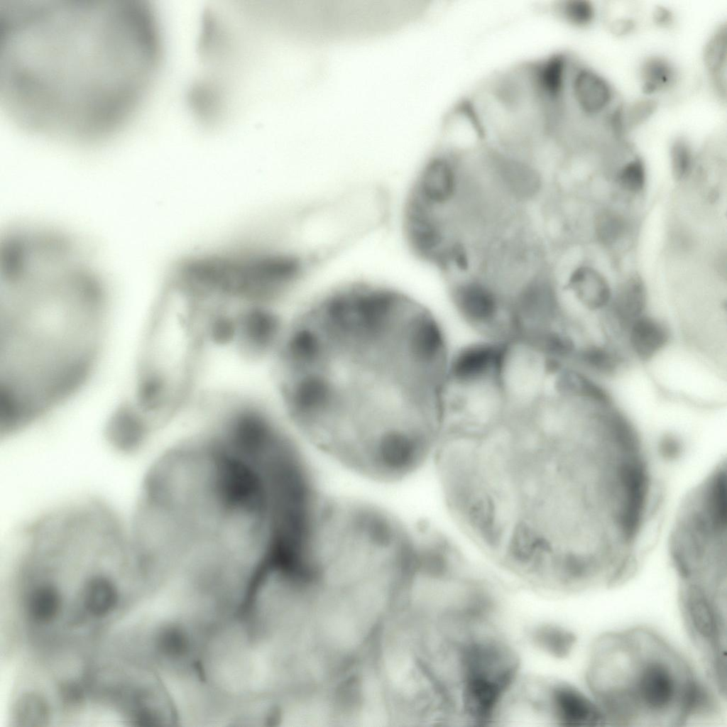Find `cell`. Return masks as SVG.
<instances>
[{
    "label": "cell",
    "mask_w": 727,
    "mask_h": 727,
    "mask_svg": "<svg viewBox=\"0 0 727 727\" xmlns=\"http://www.w3.org/2000/svg\"><path fill=\"white\" fill-rule=\"evenodd\" d=\"M449 357L435 317L394 293L337 295L299 319L281 391L300 432L345 468L402 480L430 454Z\"/></svg>",
    "instance_id": "6da1fadb"
},
{
    "label": "cell",
    "mask_w": 727,
    "mask_h": 727,
    "mask_svg": "<svg viewBox=\"0 0 727 727\" xmlns=\"http://www.w3.org/2000/svg\"><path fill=\"white\" fill-rule=\"evenodd\" d=\"M145 0H0V99L30 132L76 142L111 136L157 67Z\"/></svg>",
    "instance_id": "7a4b0ae2"
},
{
    "label": "cell",
    "mask_w": 727,
    "mask_h": 727,
    "mask_svg": "<svg viewBox=\"0 0 727 727\" xmlns=\"http://www.w3.org/2000/svg\"><path fill=\"white\" fill-rule=\"evenodd\" d=\"M104 287L81 271L49 270L0 296V387L33 404L62 401L91 375L107 327Z\"/></svg>",
    "instance_id": "3957f363"
},
{
    "label": "cell",
    "mask_w": 727,
    "mask_h": 727,
    "mask_svg": "<svg viewBox=\"0 0 727 727\" xmlns=\"http://www.w3.org/2000/svg\"><path fill=\"white\" fill-rule=\"evenodd\" d=\"M386 214L383 197L368 186L349 187L315 200L304 211L302 261L318 262L357 243Z\"/></svg>",
    "instance_id": "277c9868"
},
{
    "label": "cell",
    "mask_w": 727,
    "mask_h": 727,
    "mask_svg": "<svg viewBox=\"0 0 727 727\" xmlns=\"http://www.w3.org/2000/svg\"><path fill=\"white\" fill-rule=\"evenodd\" d=\"M558 364L557 359L529 340L513 337L503 342L499 379L508 417L525 415L540 401Z\"/></svg>",
    "instance_id": "5b68a950"
},
{
    "label": "cell",
    "mask_w": 727,
    "mask_h": 727,
    "mask_svg": "<svg viewBox=\"0 0 727 727\" xmlns=\"http://www.w3.org/2000/svg\"><path fill=\"white\" fill-rule=\"evenodd\" d=\"M449 295L459 317L481 339L503 342L513 337L508 301L484 276L473 273L451 279Z\"/></svg>",
    "instance_id": "8992f818"
},
{
    "label": "cell",
    "mask_w": 727,
    "mask_h": 727,
    "mask_svg": "<svg viewBox=\"0 0 727 727\" xmlns=\"http://www.w3.org/2000/svg\"><path fill=\"white\" fill-rule=\"evenodd\" d=\"M563 101L573 117L594 119L612 116L616 94L609 81L595 70L571 60Z\"/></svg>",
    "instance_id": "52a82bcc"
},
{
    "label": "cell",
    "mask_w": 727,
    "mask_h": 727,
    "mask_svg": "<svg viewBox=\"0 0 727 727\" xmlns=\"http://www.w3.org/2000/svg\"><path fill=\"white\" fill-rule=\"evenodd\" d=\"M636 699L647 710L662 713L674 704L677 682L668 664L660 660L645 663L636 679Z\"/></svg>",
    "instance_id": "ba28073f"
},
{
    "label": "cell",
    "mask_w": 727,
    "mask_h": 727,
    "mask_svg": "<svg viewBox=\"0 0 727 727\" xmlns=\"http://www.w3.org/2000/svg\"><path fill=\"white\" fill-rule=\"evenodd\" d=\"M524 640L536 652L553 660H562L572 652L576 638L565 625L552 619H541L528 625Z\"/></svg>",
    "instance_id": "9c48e42d"
},
{
    "label": "cell",
    "mask_w": 727,
    "mask_h": 727,
    "mask_svg": "<svg viewBox=\"0 0 727 727\" xmlns=\"http://www.w3.org/2000/svg\"><path fill=\"white\" fill-rule=\"evenodd\" d=\"M586 308L594 310L606 306L611 297L604 277L588 266H579L569 275L564 286Z\"/></svg>",
    "instance_id": "30bf717a"
},
{
    "label": "cell",
    "mask_w": 727,
    "mask_h": 727,
    "mask_svg": "<svg viewBox=\"0 0 727 727\" xmlns=\"http://www.w3.org/2000/svg\"><path fill=\"white\" fill-rule=\"evenodd\" d=\"M549 390L566 398H587L603 404L610 402L608 393L583 373L564 366L562 360L552 373Z\"/></svg>",
    "instance_id": "8fae6325"
},
{
    "label": "cell",
    "mask_w": 727,
    "mask_h": 727,
    "mask_svg": "<svg viewBox=\"0 0 727 727\" xmlns=\"http://www.w3.org/2000/svg\"><path fill=\"white\" fill-rule=\"evenodd\" d=\"M115 583L102 574L90 576L81 591V603L86 614L96 618L107 616L116 608L119 594Z\"/></svg>",
    "instance_id": "7c38bea8"
},
{
    "label": "cell",
    "mask_w": 727,
    "mask_h": 727,
    "mask_svg": "<svg viewBox=\"0 0 727 727\" xmlns=\"http://www.w3.org/2000/svg\"><path fill=\"white\" fill-rule=\"evenodd\" d=\"M669 332L657 320L640 316L630 324V341L637 356L647 360L652 358L667 342Z\"/></svg>",
    "instance_id": "4fadbf2b"
},
{
    "label": "cell",
    "mask_w": 727,
    "mask_h": 727,
    "mask_svg": "<svg viewBox=\"0 0 727 727\" xmlns=\"http://www.w3.org/2000/svg\"><path fill=\"white\" fill-rule=\"evenodd\" d=\"M689 594L687 608L694 630L704 640L715 643L718 625L714 608L699 586L692 584Z\"/></svg>",
    "instance_id": "5bb4252c"
},
{
    "label": "cell",
    "mask_w": 727,
    "mask_h": 727,
    "mask_svg": "<svg viewBox=\"0 0 727 727\" xmlns=\"http://www.w3.org/2000/svg\"><path fill=\"white\" fill-rule=\"evenodd\" d=\"M727 31L718 28L708 40L704 51V62L716 94L726 98Z\"/></svg>",
    "instance_id": "9a60e30c"
},
{
    "label": "cell",
    "mask_w": 727,
    "mask_h": 727,
    "mask_svg": "<svg viewBox=\"0 0 727 727\" xmlns=\"http://www.w3.org/2000/svg\"><path fill=\"white\" fill-rule=\"evenodd\" d=\"M645 305L644 283L640 277L634 275L619 287L613 300V310L621 324H632L641 316Z\"/></svg>",
    "instance_id": "2e32d148"
},
{
    "label": "cell",
    "mask_w": 727,
    "mask_h": 727,
    "mask_svg": "<svg viewBox=\"0 0 727 727\" xmlns=\"http://www.w3.org/2000/svg\"><path fill=\"white\" fill-rule=\"evenodd\" d=\"M62 602L60 592L55 585L42 583L30 591L26 601V612L33 623L48 625L60 614Z\"/></svg>",
    "instance_id": "e0dca14e"
},
{
    "label": "cell",
    "mask_w": 727,
    "mask_h": 727,
    "mask_svg": "<svg viewBox=\"0 0 727 727\" xmlns=\"http://www.w3.org/2000/svg\"><path fill=\"white\" fill-rule=\"evenodd\" d=\"M642 89L645 94L652 95L669 90L678 80L674 65L662 57L646 59L640 68Z\"/></svg>",
    "instance_id": "ac0fdd59"
},
{
    "label": "cell",
    "mask_w": 727,
    "mask_h": 727,
    "mask_svg": "<svg viewBox=\"0 0 727 727\" xmlns=\"http://www.w3.org/2000/svg\"><path fill=\"white\" fill-rule=\"evenodd\" d=\"M50 709L46 701L38 694L27 693L16 701L14 720L21 726H41L48 721Z\"/></svg>",
    "instance_id": "d6986e66"
},
{
    "label": "cell",
    "mask_w": 727,
    "mask_h": 727,
    "mask_svg": "<svg viewBox=\"0 0 727 727\" xmlns=\"http://www.w3.org/2000/svg\"><path fill=\"white\" fill-rule=\"evenodd\" d=\"M670 164L673 178L681 180L689 173L692 164V149L684 138H677L670 146Z\"/></svg>",
    "instance_id": "ffe728a7"
},
{
    "label": "cell",
    "mask_w": 727,
    "mask_h": 727,
    "mask_svg": "<svg viewBox=\"0 0 727 727\" xmlns=\"http://www.w3.org/2000/svg\"><path fill=\"white\" fill-rule=\"evenodd\" d=\"M561 13L567 22L581 28L589 26L596 17V7L589 1H566L561 6Z\"/></svg>",
    "instance_id": "44dd1931"
},
{
    "label": "cell",
    "mask_w": 727,
    "mask_h": 727,
    "mask_svg": "<svg viewBox=\"0 0 727 727\" xmlns=\"http://www.w3.org/2000/svg\"><path fill=\"white\" fill-rule=\"evenodd\" d=\"M576 358L585 366L603 373H610L616 367L612 354L603 348L589 346L578 353Z\"/></svg>",
    "instance_id": "7402d4cb"
},
{
    "label": "cell",
    "mask_w": 727,
    "mask_h": 727,
    "mask_svg": "<svg viewBox=\"0 0 727 727\" xmlns=\"http://www.w3.org/2000/svg\"><path fill=\"white\" fill-rule=\"evenodd\" d=\"M595 226L598 238L605 244L616 241L624 229L622 218L616 213L608 211L598 216Z\"/></svg>",
    "instance_id": "603a6c76"
},
{
    "label": "cell",
    "mask_w": 727,
    "mask_h": 727,
    "mask_svg": "<svg viewBox=\"0 0 727 727\" xmlns=\"http://www.w3.org/2000/svg\"><path fill=\"white\" fill-rule=\"evenodd\" d=\"M655 109V102L650 99L636 102L626 110H623L621 107L619 111L621 129H631L640 125L649 118Z\"/></svg>",
    "instance_id": "cb8c5ba5"
},
{
    "label": "cell",
    "mask_w": 727,
    "mask_h": 727,
    "mask_svg": "<svg viewBox=\"0 0 727 727\" xmlns=\"http://www.w3.org/2000/svg\"><path fill=\"white\" fill-rule=\"evenodd\" d=\"M619 182L628 191L637 192L643 190L645 170L642 160L635 158L625 165L620 172Z\"/></svg>",
    "instance_id": "d4e9b609"
},
{
    "label": "cell",
    "mask_w": 727,
    "mask_h": 727,
    "mask_svg": "<svg viewBox=\"0 0 727 727\" xmlns=\"http://www.w3.org/2000/svg\"><path fill=\"white\" fill-rule=\"evenodd\" d=\"M62 698L69 705L81 704L84 699L82 689L77 684L69 682L61 687Z\"/></svg>",
    "instance_id": "484cf974"
},
{
    "label": "cell",
    "mask_w": 727,
    "mask_h": 727,
    "mask_svg": "<svg viewBox=\"0 0 727 727\" xmlns=\"http://www.w3.org/2000/svg\"><path fill=\"white\" fill-rule=\"evenodd\" d=\"M680 442L674 437L665 436L660 442L661 452L663 456L672 458L680 453Z\"/></svg>",
    "instance_id": "4316f807"
},
{
    "label": "cell",
    "mask_w": 727,
    "mask_h": 727,
    "mask_svg": "<svg viewBox=\"0 0 727 727\" xmlns=\"http://www.w3.org/2000/svg\"><path fill=\"white\" fill-rule=\"evenodd\" d=\"M655 18L657 23L662 26L669 24L672 21V16L671 13L664 8H659L657 9Z\"/></svg>",
    "instance_id": "83f0119b"
}]
</instances>
